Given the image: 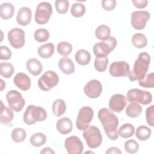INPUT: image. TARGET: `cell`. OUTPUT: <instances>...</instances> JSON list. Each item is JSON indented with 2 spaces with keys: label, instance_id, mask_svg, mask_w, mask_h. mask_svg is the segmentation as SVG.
<instances>
[{
  "label": "cell",
  "instance_id": "cell-13",
  "mask_svg": "<svg viewBox=\"0 0 154 154\" xmlns=\"http://www.w3.org/2000/svg\"><path fill=\"white\" fill-rule=\"evenodd\" d=\"M64 147L69 154H81L84 150V146L80 138L73 135L67 137L64 141Z\"/></svg>",
  "mask_w": 154,
  "mask_h": 154
},
{
  "label": "cell",
  "instance_id": "cell-23",
  "mask_svg": "<svg viewBox=\"0 0 154 154\" xmlns=\"http://www.w3.org/2000/svg\"><path fill=\"white\" fill-rule=\"evenodd\" d=\"M54 51V45L52 43H48L41 45L37 49V54L41 58L47 59L52 56Z\"/></svg>",
  "mask_w": 154,
  "mask_h": 154
},
{
  "label": "cell",
  "instance_id": "cell-5",
  "mask_svg": "<svg viewBox=\"0 0 154 154\" xmlns=\"http://www.w3.org/2000/svg\"><path fill=\"white\" fill-rule=\"evenodd\" d=\"M117 40L114 37L96 43L93 48V51L96 57H107L117 46Z\"/></svg>",
  "mask_w": 154,
  "mask_h": 154
},
{
  "label": "cell",
  "instance_id": "cell-21",
  "mask_svg": "<svg viewBox=\"0 0 154 154\" xmlns=\"http://www.w3.org/2000/svg\"><path fill=\"white\" fill-rule=\"evenodd\" d=\"M26 69L31 75L38 76L41 73L43 67L40 61L35 58H30L26 61Z\"/></svg>",
  "mask_w": 154,
  "mask_h": 154
},
{
  "label": "cell",
  "instance_id": "cell-26",
  "mask_svg": "<svg viewBox=\"0 0 154 154\" xmlns=\"http://www.w3.org/2000/svg\"><path fill=\"white\" fill-rule=\"evenodd\" d=\"M126 114L131 118H137L143 111L141 106L137 102H131L126 108Z\"/></svg>",
  "mask_w": 154,
  "mask_h": 154
},
{
  "label": "cell",
  "instance_id": "cell-25",
  "mask_svg": "<svg viewBox=\"0 0 154 154\" xmlns=\"http://www.w3.org/2000/svg\"><path fill=\"white\" fill-rule=\"evenodd\" d=\"M14 13V7L11 3L5 2L0 6V16L2 19L8 20L11 18Z\"/></svg>",
  "mask_w": 154,
  "mask_h": 154
},
{
  "label": "cell",
  "instance_id": "cell-36",
  "mask_svg": "<svg viewBox=\"0 0 154 154\" xmlns=\"http://www.w3.org/2000/svg\"><path fill=\"white\" fill-rule=\"evenodd\" d=\"M108 64V58L107 57H96L94 62V69L100 72L106 70Z\"/></svg>",
  "mask_w": 154,
  "mask_h": 154
},
{
  "label": "cell",
  "instance_id": "cell-31",
  "mask_svg": "<svg viewBox=\"0 0 154 154\" xmlns=\"http://www.w3.org/2000/svg\"><path fill=\"white\" fill-rule=\"evenodd\" d=\"M131 41L132 45L138 49L144 48L147 44L146 37L142 33H136L134 34L132 37Z\"/></svg>",
  "mask_w": 154,
  "mask_h": 154
},
{
  "label": "cell",
  "instance_id": "cell-22",
  "mask_svg": "<svg viewBox=\"0 0 154 154\" xmlns=\"http://www.w3.org/2000/svg\"><path fill=\"white\" fill-rule=\"evenodd\" d=\"M1 101V114H0V122L3 124L10 123L13 117L14 113L11 108L4 106L2 100Z\"/></svg>",
  "mask_w": 154,
  "mask_h": 154
},
{
  "label": "cell",
  "instance_id": "cell-11",
  "mask_svg": "<svg viewBox=\"0 0 154 154\" xmlns=\"http://www.w3.org/2000/svg\"><path fill=\"white\" fill-rule=\"evenodd\" d=\"M150 19V13L145 10H138L132 13L131 23L132 26L137 30L143 29Z\"/></svg>",
  "mask_w": 154,
  "mask_h": 154
},
{
  "label": "cell",
  "instance_id": "cell-2",
  "mask_svg": "<svg viewBox=\"0 0 154 154\" xmlns=\"http://www.w3.org/2000/svg\"><path fill=\"white\" fill-rule=\"evenodd\" d=\"M150 63V56L146 52H142L138 55L133 69L128 74L131 81L142 80L146 76Z\"/></svg>",
  "mask_w": 154,
  "mask_h": 154
},
{
  "label": "cell",
  "instance_id": "cell-1",
  "mask_svg": "<svg viewBox=\"0 0 154 154\" xmlns=\"http://www.w3.org/2000/svg\"><path fill=\"white\" fill-rule=\"evenodd\" d=\"M97 116L108 138L111 140H116L119 137L117 134L119 119L117 117L112 111L106 108L100 109Z\"/></svg>",
  "mask_w": 154,
  "mask_h": 154
},
{
  "label": "cell",
  "instance_id": "cell-35",
  "mask_svg": "<svg viewBox=\"0 0 154 154\" xmlns=\"http://www.w3.org/2000/svg\"><path fill=\"white\" fill-rule=\"evenodd\" d=\"M72 49L73 48L72 45L67 42H61L57 45V46L58 53L64 57L70 55L72 51Z\"/></svg>",
  "mask_w": 154,
  "mask_h": 154
},
{
  "label": "cell",
  "instance_id": "cell-9",
  "mask_svg": "<svg viewBox=\"0 0 154 154\" xmlns=\"http://www.w3.org/2000/svg\"><path fill=\"white\" fill-rule=\"evenodd\" d=\"M93 110L90 106L82 107L78 114L76 126L79 131H84L89 126V124L93 118Z\"/></svg>",
  "mask_w": 154,
  "mask_h": 154
},
{
  "label": "cell",
  "instance_id": "cell-3",
  "mask_svg": "<svg viewBox=\"0 0 154 154\" xmlns=\"http://www.w3.org/2000/svg\"><path fill=\"white\" fill-rule=\"evenodd\" d=\"M46 118V110L41 106L34 105L28 106L23 116V122L28 125H32L37 122H43Z\"/></svg>",
  "mask_w": 154,
  "mask_h": 154
},
{
  "label": "cell",
  "instance_id": "cell-46",
  "mask_svg": "<svg viewBox=\"0 0 154 154\" xmlns=\"http://www.w3.org/2000/svg\"><path fill=\"white\" fill-rule=\"evenodd\" d=\"M105 153H115V154H121V150L116 147H111L108 149V150L105 152Z\"/></svg>",
  "mask_w": 154,
  "mask_h": 154
},
{
  "label": "cell",
  "instance_id": "cell-15",
  "mask_svg": "<svg viewBox=\"0 0 154 154\" xmlns=\"http://www.w3.org/2000/svg\"><path fill=\"white\" fill-rule=\"evenodd\" d=\"M129 65L124 61H114L109 66V74L114 77L126 76L129 72Z\"/></svg>",
  "mask_w": 154,
  "mask_h": 154
},
{
  "label": "cell",
  "instance_id": "cell-33",
  "mask_svg": "<svg viewBox=\"0 0 154 154\" xmlns=\"http://www.w3.org/2000/svg\"><path fill=\"white\" fill-rule=\"evenodd\" d=\"M46 135L42 132H37L31 135L30 137V143L34 147H40L46 142Z\"/></svg>",
  "mask_w": 154,
  "mask_h": 154
},
{
  "label": "cell",
  "instance_id": "cell-10",
  "mask_svg": "<svg viewBox=\"0 0 154 154\" xmlns=\"http://www.w3.org/2000/svg\"><path fill=\"white\" fill-rule=\"evenodd\" d=\"M6 99L10 107L15 112H20L23 109L25 101L21 93L17 90H12L6 94Z\"/></svg>",
  "mask_w": 154,
  "mask_h": 154
},
{
  "label": "cell",
  "instance_id": "cell-40",
  "mask_svg": "<svg viewBox=\"0 0 154 154\" xmlns=\"http://www.w3.org/2000/svg\"><path fill=\"white\" fill-rule=\"evenodd\" d=\"M138 84L144 88H153L154 86V73L151 72L147 75L142 80L138 81Z\"/></svg>",
  "mask_w": 154,
  "mask_h": 154
},
{
  "label": "cell",
  "instance_id": "cell-32",
  "mask_svg": "<svg viewBox=\"0 0 154 154\" xmlns=\"http://www.w3.org/2000/svg\"><path fill=\"white\" fill-rule=\"evenodd\" d=\"M14 71L12 64L8 62H1L0 64V74L5 78H10Z\"/></svg>",
  "mask_w": 154,
  "mask_h": 154
},
{
  "label": "cell",
  "instance_id": "cell-16",
  "mask_svg": "<svg viewBox=\"0 0 154 154\" xmlns=\"http://www.w3.org/2000/svg\"><path fill=\"white\" fill-rule=\"evenodd\" d=\"M127 104L125 96L121 94H113L109 99L108 105L111 111L116 112H121Z\"/></svg>",
  "mask_w": 154,
  "mask_h": 154
},
{
  "label": "cell",
  "instance_id": "cell-39",
  "mask_svg": "<svg viewBox=\"0 0 154 154\" xmlns=\"http://www.w3.org/2000/svg\"><path fill=\"white\" fill-rule=\"evenodd\" d=\"M125 150L129 153H137L139 149L138 143L134 139L127 140L124 144Z\"/></svg>",
  "mask_w": 154,
  "mask_h": 154
},
{
  "label": "cell",
  "instance_id": "cell-18",
  "mask_svg": "<svg viewBox=\"0 0 154 154\" xmlns=\"http://www.w3.org/2000/svg\"><path fill=\"white\" fill-rule=\"evenodd\" d=\"M31 10L27 7H23L20 8L17 12L16 21L18 24L22 26H26L31 22Z\"/></svg>",
  "mask_w": 154,
  "mask_h": 154
},
{
  "label": "cell",
  "instance_id": "cell-44",
  "mask_svg": "<svg viewBox=\"0 0 154 154\" xmlns=\"http://www.w3.org/2000/svg\"><path fill=\"white\" fill-rule=\"evenodd\" d=\"M102 7L106 11H112L116 7L117 2L115 0H103L102 1Z\"/></svg>",
  "mask_w": 154,
  "mask_h": 154
},
{
  "label": "cell",
  "instance_id": "cell-42",
  "mask_svg": "<svg viewBox=\"0 0 154 154\" xmlns=\"http://www.w3.org/2000/svg\"><path fill=\"white\" fill-rule=\"evenodd\" d=\"M146 119L147 124L153 127L154 126V106H149L146 111Z\"/></svg>",
  "mask_w": 154,
  "mask_h": 154
},
{
  "label": "cell",
  "instance_id": "cell-37",
  "mask_svg": "<svg viewBox=\"0 0 154 154\" xmlns=\"http://www.w3.org/2000/svg\"><path fill=\"white\" fill-rule=\"evenodd\" d=\"M85 12V7L84 4L80 2L74 3L70 10L72 15L75 17H81L84 16Z\"/></svg>",
  "mask_w": 154,
  "mask_h": 154
},
{
  "label": "cell",
  "instance_id": "cell-19",
  "mask_svg": "<svg viewBox=\"0 0 154 154\" xmlns=\"http://www.w3.org/2000/svg\"><path fill=\"white\" fill-rule=\"evenodd\" d=\"M56 128L60 134L63 135L68 134L72 131V122L68 117H62L57 122Z\"/></svg>",
  "mask_w": 154,
  "mask_h": 154
},
{
  "label": "cell",
  "instance_id": "cell-7",
  "mask_svg": "<svg viewBox=\"0 0 154 154\" xmlns=\"http://www.w3.org/2000/svg\"><path fill=\"white\" fill-rule=\"evenodd\" d=\"M52 13L51 4L48 2L39 3L35 10L34 19L37 23L45 25L48 22Z\"/></svg>",
  "mask_w": 154,
  "mask_h": 154
},
{
  "label": "cell",
  "instance_id": "cell-29",
  "mask_svg": "<svg viewBox=\"0 0 154 154\" xmlns=\"http://www.w3.org/2000/svg\"><path fill=\"white\" fill-rule=\"evenodd\" d=\"M111 29L106 25H100L95 30V35L99 40H105L110 37Z\"/></svg>",
  "mask_w": 154,
  "mask_h": 154
},
{
  "label": "cell",
  "instance_id": "cell-20",
  "mask_svg": "<svg viewBox=\"0 0 154 154\" xmlns=\"http://www.w3.org/2000/svg\"><path fill=\"white\" fill-rule=\"evenodd\" d=\"M58 67L61 72L66 75H70L74 73L75 70L72 60L67 57H64L60 59Z\"/></svg>",
  "mask_w": 154,
  "mask_h": 154
},
{
  "label": "cell",
  "instance_id": "cell-14",
  "mask_svg": "<svg viewBox=\"0 0 154 154\" xmlns=\"http://www.w3.org/2000/svg\"><path fill=\"white\" fill-rule=\"evenodd\" d=\"M102 91L101 82L97 79L90 80L84 87L85 94L89 98L96 99L100 96Z\"/></svg>",
  "mask_w": 154,
  "mask_h": 154
},
{
  "label": "cell",
  "instance_id": "cell-34",
  "mask_svg": "<svg viewBox=\"0 0 154 154\" xmlns=\"http://www.w3.org/2000/svg\"><path fill=\"white\" fill-rule=\"evenodd\" d=\"M11 137L13 141L16 143H21L25 140L26 132L25 130L22 128H16L12 130Z\"/></svg>",
  "mask_w": 154,
  "mask_h": 154
},
{
  "label": "cell",
  "instance_id": "cell-8",
  "mask_svg": "<svg viewBox=\"0 0 154 154\" xmlns=\"http://www.w3.org/2000/svg\"><path fill=\"white\" fill-rule=\"evenodd\" d=\"M59 82V76L52 70L45 72L38 80V86L43 91H47L56 86Z\"/></svg>",
  "mask_w": 154,
  "mask_h": 154
},
{
  "label": "cell",
  "instance_id": "cell-12",
  "mask_svg": "<svg viewBox=\"0 0 154 154\" xmlns=\"http://www.w3.org/2000/svg\"><path fill=\"white\" fill-rule=\"evenodd\" d=\"M7 37L11 46L15 49H20L25 45V32L20 28L11 29L8 32Z\"/></svg>",
  "mask_w": 154,
  "mask_h": 154
},
{
  "label": "cell",
  "instance_id": "cell-24",
  "mask_svg": "<svg viewBox=\"0 0 154 154\" xmlns=\"http://www.w3.org/2000/svg\"><path fill=\"white\" fill-rule=\"evenodd\" d=\"M75 58L79 64L85 66L90 63L91 60V55L90 52L85 49H79L75 54Z\"/></svg>",
  "mask_w": 154,
  "mask_h": 154
},
{
  "label": "cell",
  "instance_id": "cell-47",
  "mask_svg": "<svg viewBox=\"0 0 154 154\" xmlns=\"http://www.w3.org/2000/svg\"><path fill=\"white\" fill-rule=\"evenodd\" d=\"M40 153H51V154H52V153H55V152L51 149V148H50V147H45V148H43L41 151H40Z\"/></svg>",
  "mask_w": 154,
  "mask_h": 154
},
{
  "label": "cell",
  "instance_id": "cell-45",
  "mask_svg": "<svg viewBox=\"0 0 154 154\" xmlns=\"http://www.w3.org/2000/svg\"><path fill=\"white\" fill-rule=\"evenodd\" d=\"M132 2L135 7L140 9L144 8L148 4L147 0H132Z\"/></svg>",
  "mask_w": 154,
  "mask_h": 154
},
{
  "label": "cell",
  "instance_id": "cell-28",
  "mask_svg": "<svg viewBox=\"0 0 154 154\" xmlns=\"http://www.w3.org/2000/svg\"><path fill=\"white\" fill-rule=\"evenodd\" d=\"M134 132L135 128L132 124L125 123L119 128L117 131V134L123 138H128L134 135Z\"/></svg>",
  "mask_w": 154,
  "mask_h": 154
},
{
  "label": "cell",
  "instance_id": "cell-30",
  "mask_svg": "<svg viewBox=\"0 0 154 154\" xmlns=\"http://www.w3.org/2000/svg\"><path fill=\"white\" fill-rule=\"evenodd\" d=\"M151 134V129L144 125L138 126L135 131V136L140 141H146L148 140L150 138Z\"/></svg>",
  "mask_w": 154,
  "mask_h": 154
},
{
  "label": "cell",
  "instance_id": "cell-48",
  "mask_svg": "<svg viewBox=\"0 0 154 154\" xmlns=\"http://www.w3.org/2000/svg\"><path fill=\"white\" fill-rule=\"evenodd\" d=\"M5 87V83L3 81L2 79H1V90H3V89Z\"/></svg>",
  "mask_w": 154,
  "mask_h": 154
},
{
  "label": "cell",
  "instance_id": "cell-6",
  "mask_svg": "<svg viewBox=\"0 0 154 154\" xmlns=\"http://www.w3.org/2000/svg\"><path fill=\"white\" fill-rule=\"evenodd\" d=\"M126 100L129 102H137L143 105H148L152 100V96L147 91L132 88L127 92Z\"/></svg>",
  "mask_w": 154,
  "mask_h": 154
},
{
  "label": "cell",
  "instance_id": "cell-4",
  "mask_svg": "<svg viewBox=\"0 0 154 154\" xmlns=\"http://www.w3.org/2000/svg\"><path fill=\"white\" fill-rule=\"evenodd\" d=\"M83 137L90 149L99 147L102 142V136L99 129L94 126H89L83 132Z\"/></svg>",
  "mask_w": 154,
  "mask_h": 154
},
{
  "label": "cell",
  "instance_id": "cell-38",
  "mask_svg": "<svg viewBox=\"0 0 154 154\" xmlns=\"http://www.w3.org/2000/svg\"><path fill=\"white\" fill-rule=\"evenodd\" d=\"M34 39L39 43L45 42L49 38V32L45 28L37 29L34 32Z\"/></svg>",
  "mask_w": 154,
  "mask_h": 154
},
{
  "label": "cell",
  "instance_id": "cell-41",
  "mask_svg": "<svg viewBox=\"0 0 154 154\" xmlns=\"http://www.w3.org/2000/svg\"><path fill=\"white\" fill-rule=\"evenodd\" d=\"M55 6L58 13L64 14L69 10V2L67 0H57L55 2Z\"/></svg>",
  "mask_w": 154,
  "mask_h": 154
},
{
  "label": "cell",
  "instance_id": "cell-43",
  "mask_svg": "<svg viewBox=\"0 0 154 154\" xmlns=\"http://www.w3.org/2000/svg\"><path fill=\"white\" fill-rule=\"evenodd\" d=\"M11 51L5 46H0V59L2 60H8L11 57Z\"/></svg>",
  "mask_w": 154,
  "mask_h": 154
},
{
  "label": "cell",
  "instance_id": "cell-17",
  "mask_svg": "<svg viewBox=\"0 0 154 154\" xmlns=\"http://www.w3.org/2000/svg\"><path fill=\"white\" fill-rule=\"evenodd\" d=\"M13 82L17 88L22 91L28 90L31 84L29 77L22 72H19L15 75L13 79Z\"/></svg>",
  "mask_w": 154,
  "mask_h": 154
},
{
  "label": "cell",
  "instance_id": "cell-27",
  "mask_svg": "<svg viewBox=\"0 0 154 154\" xmlns=\"http://www.w3.org/2000/svg\"><path fill=\"white\" fill-rule=\"evenodd\" d=\"M53 114L57 117H60L64 114L66 110V104L64 100L58 99L54 101L52 106Z\"/></svg>",
  "mask_w": 154,
  "mask_h": 154
}]
</instances>
